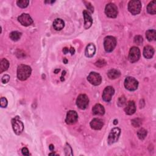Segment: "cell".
Instances as JSON below:
<instances>
[{"label": "cell", "mask_w": 156, "mask_h": 156, "mask_svg": "<svg viewBox=\"0 0 156 156\" xmlns=\"http://www.w3.org/2000/svg\"><path fill=\"white\" fill-rule=\"evenodd\" d=\"M32 70L31 67L26 65H20L17 69V77L21 80H25L31 76Z\"/></svg>", "instance_id": "cell-1"}, {"label": "cell", "mask_w": 156, "mask_h": 156, "mask_svg": "<svg viewBox=\"0 0 156 156\" xmlns=\"http://www.w3.org/2000/svg\"><path fill=\"white\" fill-rule=\"evenodd\" d=\"M117 45V40L114 37L107 36L104 38V46L106 52H111L113 51Z\"/></svg>", "instance_id": "cell-2"}, {"label": "cell", "mask_w": 156, "mask_h": 156, "mask_svg": "<svg viewBox=\"0 0 156 156\" xmlns=\"http://www.w3.org/2000/svg\"><path fill=\"white\" fill-rule=\"evenodd\" d=\"M128 10L132 15H137L141 10V3L139 0H132L128 4Z\"/></svg>", "instance_id": "cell-3"}, {"label": "cell", "mask_w": 156, "mask_h": 156, "mask_svg": "<svg viewBox=\"0 0 156 156\" xmlns=\"http://www.w3.org/2000/svg\"><path fill=\"white\" fill-rule=\"evenodd\" d=\"M12 125L13 130L17 135L21 134L24 130V125L22 121L20 120L18 117H16L12 120Z\"/></svg>", "instance_id": "cell-4"}, {"label": "cell", "mask_w": 156, "mask_h": 156, "mask_svg": "<svg viewBox=\"0 0 156 156\" xmlns=\"http://www.w3.org/2000/svg\"><path fill=\"white\" fill-rule=\"evenodd\" d=\"M139 82L132 77H127L125 80V87L129 91H134L137 89Z\"/></svg>", "instance_id": "cell-5"}, {"label": "cell", "mask_w": 156, "mask_h": 156, "mask_svg": "<svg viewBox=\"0 0 156 156\" xmlns=\"http://www.w3.org/2000/svg\"><path fill=\"white\" fill-rule=\"evenodd\" d=\"M117 6L113 3H108L106 5L105 13L107 16L109 18H116L118 15Z\"/></svg>", "instance_id": "cell-6"}, {"label": "cell", "mask_w": 156, "mask_h": 156, "mask_svg": "<svg viewBox=\"0 0 156 156\" xmlns=\"http://www.w3.org/2000/svg\"><path fill=\"white\" fill-rule=\"evenodd\" d=\"M89 99L85 94H81L78 96L76 99V105L81 110H84L89 106Z\"/></svg>", "instance_id": "cell-7"}, {"label": "cell", "mask_w": 156, "mask_h": 156, "mask_svg": "<svg viewBox=\"0 0 156 156\" xmlns=\"http://www.w3.org/2000/svg\"><path fill=\"white\" fill-rule=\"evenodd\" d=\"M121 134V130L118 127H115L111 131L108 137V143L112 145L117 142L120 137Z\"/></svg>", "instance_id": "cell-8"}, {"label": "cell", "mask_w": 156, "mask_h": 156, "mask_svg": "<svg viewBox=\"0 0 156 156\" xmlns=\"http://www.w3.org/2000/svg\"><path fill=\"white\" fill-rule=\"evenodd\" d=\"M140 57V51L136 46H133L131 48L129 54L128 59L131 63L136 62Z\"/></svg>", "instance_id": "cell-9"}, {"label": "cell", "mask_w": 156, "mask_h": 156, "mask_svg": "<svg viewBox=\"0 0 156 156\" xmlns=\"http://www.w3.org/2000/svg\"><path fill=\"white\" fill-rule=\"evenodd\" d=\"M87 80L89 82L93 85H99L102 82V78L100 74L96 72H91L87 77Z\"/></svg>", "instance_id": "cell-10"}, {"label": "cell", "mask_w": 156, "mask_h": 156, "mask_svg": "<svg viewBox=\"0 0 156 156\" xmlns=\"http://www.w3.org/2000/svg\"><path fill=\"white\" fill-rule=\"evenodd\" d=\"M115 90L111 86H108L105 88L103 93V99L106 102H110L112 96L114 94Z\"/></svg>", "instance_id": "cell-11"}, {"label": "cell", "mask_w": 156, "mask_h": 156, "mask_svg": "<svg viewBox=\"0 0 156 156\" xmlns=\"http://www.w3.org/2000/svg\"><path fill=\"white\" fill-rule=\"evenodd\" d=\"M78 119V115L76 111H70L66 114L65 121L67 124L73 125L76 123Z\"/></svg>", "instance_id": "cell-12"}, {"label": "cell", "mask_w": 156, "mask_h": 156, "mask_svg": "<svg viewBox=\"0 0 156 156\" xmlns=\"http://www.w3.org/2000/svg\"><path fill=\"white\" fill-rule=\"evenodd\" d=\"M18 22L23 26H28L32 24L33 20L28 13H23L18 18Z\"/></svg>", "instance_id": "cell-13"}, {"label": "cell", "mask_w": 156, "mask_h": 156, "mask_svg": "<svg viewBox=\"0 0 156 156\" xmlns=\"http://www.w3.org/2000/svg\"><path fill=\"white\" fill-rule=\"evenodd\" d=\"M83 15L84 17V28L85 29H88L90 28L93 23V19L88 10H85L83 11Z\"/></svg>", "instance_id": "cell-14"}, {"label": "cell", "mask_w": 156, "mask_h": 156, "mask_svg": "<svg viewBox=\"0 0 156 156\" xmlns=\"http://www.w3.org/2000/svg\"><path fill=\"white\" fill-rule=\"evenodd\" d=\"M125 111L127 115H133L136 111V106L134 101H130L126 104V107L125 108Z\"/></svg>", "instance_id": "cell-15"}, {"label": "cell", "mask_w": 156, "mask_h": 156, "mask_svg": "<svg viewBox=\"0 0 156 156\" xmlns=\"http://www.w3.org/2000/svg\"><path fill=\"white\" fill-rule=\"evenodd\" d=\"M90 126L94 130H100L104 125L103 121L99 118H94L90 122Z\"/></svg>", "instance_id": "cell-16"}, {"label": "cell", "mask_w": 156, "mask_h": 156, "mask_svg": "<svg viewBox=\"0 0 156 156\" xmlns=\"http://www.w3.org/2000/svg\"><path fill=\"white\" fill-rule=\"evenodd\" d=\"M95 52H96L95 46L92 43H90L87 46L85 51V54L86 57H92L94 55V54H95Z\"/></svg>", "instance_id": "cell-17"}, {"label": "cell", "mask_w": 156, "mask_h": 156, "mask_svg": "<svg viewBox=\"0 0 156 156\" xmlns=\"http://www.w3.org/2000/svg\"><path fill=\"white\" fill-rule=\"evenodd\" d=\"M154 54V49L151 46H146L143 50V56L146 59H151Z\"/></svg>", "instance_id": "cell-18"}, {"label": "cell", "mask_w": 156, "mask_h": 156, "mask_svg": "<svg viewBox=\"0 0 156 156\" xmlns=\"http://www.w3.org/2000/svg\"><path fill=\"white\" fill-rule=\"evenodd\" d=\"M92 112L94 115L102 116L105 113V109L102 105L97 104L93 107Z\"/></svg>", "instance_id": "cell-19"}, {"label": "cell", "mask_w": 156, "mask_h": 156, "mask_svg": "<svg viewBox=\"0 0 156 156\" xmlns=\"http://www.w3.org/2000/svg\"><path fill=\"white\" fill-rule=\"evenodd\" d=\"M65 26V23L62 19L57 18L53 22V27L56 31L62 30Z\"/></svg>", "instance_id": "cell-20"}, {"label": "cell", "mask_w": 156, "mask_h": 156, "mask_svg": "<svg viewBox=\"0 0 156 156\" xmlns=\"http://www.w3.org/2000/svg\"><path fill=\"white\" fill-rule=\"evenodd\" d=\"M121 75V73L115 69H112L107 73V76L111 79H115L118 78Z\"/></svg>", "instance_id": "cell-21"}, {"label": "cell", "mask_w": 156, "mask_h": 156, "mask_svg": "<svg viewBox=\"0 0 156 156\" xmlns=\"http://www.w3.org/2000/svg\"><path fill=\"white\" fill-rule=\"evenodd\" d=\"M146 37L150 42L154 41L156 39V31L155 29H150L146 32Z\"/></svg>", "instance_id": "cell-22"}, {"label": "cell", "mask_w": 156, "mask_h": 156, "mask_svg": "<svg viewBox=\"0 0 156 156\" xmlns=\"http://www.w3.org/2000/svg\"><path fill=\"white\" fill-rule=\"evenodd\" d=\"M9 66V61L6 59H3L0 63V73H3L6 70H8Z\"/></svg>", "instance_id": "cell-23"}, {"label": "cell", "mask_w": 156, "mask_h": 156, "mask_svg": "<svg viewBox=\"0 0 156 156\" xmlns=\"http://www.w3.org/2000/svg\"><path fill=\"white\" fill-rule=\"evenodd\" d=\"M147 11L151 15H154L156 13V3L155 1H153L149 3L147 7Z\"/></svg>", "instance_id": "cell-24"}, {"label": "cell", "mask_w": 156, "mask_h": 156, "mask_svg": "<svg viewBox=\"0 0 156 156\" xmlns=\"http://www.w3.org/2000/svg\"><path fill=\"white\" fill-rule=\"evenodd\" d=\"M10 39L13 41H18V40L21 38L22 37V33L21 32H19L18 31H13L10 34V36H9Z\"/></svg>", "instance_id": "cell-25"}, {"label": "cell", "mask_w": 156, "mask_h": 156, "mask_svg": "<svg viewBox=\"0 0 156 156\" xmlns=\"http://www.w3.org/2000/svg\"><path fill=\"white\" fill-rule=\"evenodd\" d=\"M29 1L28 0H18L17 1V4L21 8H26L28 6Z\"/></svg>", "instance_id": "cell-26"}, {"label": "cell", "mask_w": 156, "mask_h": 156, "mask_svg": "<svg viewBox=\"0 0 156 156\" xmlns=\"http://www.w3.org/2000/svg\"><path fill=\"white\" fill-rule=\"evenodd\" d=\"M137 135H138V137L139 138V139H140L141 140H143L146 137V135H147V131L145 130V129H140L138 131Z\"/></svg>", "instance_id": "cell-27"}, {"label": "cell", "mask_w": 156, "mask_h": 156, "mask_svg": "<svg viewBox=\"0 0 156 156\" xmlns=\"http://www.w3.org/2000/svg\"><path fill=\"white\" fill-rule=\"evenodd\" d=\"M132 126L135 127H139L141 125V120L140 118H135L131 121Z\"/></svg>", "instance_id": "cell-28"}, {"label": "cell", "mask_w": 156, "mask_h": 156, "mask_svg": "<svg viewBox=\"0 0 156 156\" xmlns=\"http://www.w3.org/2000/svg\"><path fill=\"white\" fill-rule=\"evenodd\" d=\"M143 42V37L141 36H136L134 38V43L138 45H140Z\"/></svg>", "instance_id": "cell-29"}, {"label": "cell", "mask_w": 156, "mask_h": 156, "mask_svg": "<svg viewBox=\"0 0 156 156\" xmlns=\"http://www.w3.org/2000/svg\"><path fill=\"white\" fill-rule=\"evenodd\" d=\"M126 98H125V97L124 96L120 97V98L118 99V103H117L118 106H120V107L123 106L126 103Z\"/></svg>", "instance_id": "cell-30"}, {"label": "cell", "mask_w": 156, "mask_h": 156, "mask_svg": "<svg viewBox=\"0 0 156 156\" xmlns=\"http://www.w3.org/2000/svg\"><path fill=\"white\" fill-rule=\"evenodd\" d=\"M106 64V61L103 59H100V60H98L95 64L96 66H97L98 67H103V66H105Z\"/></svg>", "instance_id": "cell-31"}, {"label": "cell", "mask_w": 156, "mask_h": 156, "mask_svg": "<svg viewBox=\"0 0 156 156\" xmlns=\"http://www.w3.org/2000/svg\"><path fill=\"white\" fill-rule=\"evenodd\" d=\"M0 106L2 108H5L8 106V101L6 98L3 97L1 98V103H0Z\"/></svg>", "instance_id": "cell-32"}, {"label": "cell", "mask_w": 156, "mask_h": 156, "mask_svg": "<svg viewBox=\"0 0 156 156\" xmlns=\"http://www.w3.org/2000/svg\"><path fill=\"white\" fill-rule=\"evenodd\" d=\"M10 80V76L8 74H5L4 76H3V77L2 78L1 81L3 84H7L8 83Z\"/></svg>", "instance_id": "cell-33"}, {"label": "cell", "mask_w": 156, "mask_h": 156, "mask_svg": "<svg viewBox=\"0 0 156 156\" xmlns=\"http://www.w3.org/2000/svg\"><path fill=\"white\" fill-rule=\"evenodd\" d=\"M84 3L85 4V6H86V7L87 8L88 10H89L90 12L93 13V11H94V10H93L94 9H93V7L91 5V4L90 3H89V2H84Z\"/></svg>", "instance_id": "cell-34"}, {"label": "cell", "mask_w": 156, "mask_h": 156, "mask_svg": "<svg viewBox=\"0 0 156 156\" xmlns=\"http://www.w3.org/2000/svg\"><path fill=\"white\" fill-rule=\"evenodd\" d=\"M22 154L24 155H29V150H28V148H23L22 150Z\"/></svg>", "instance_id": "cell-35"}, {"label": "cell", "mask_w": 156, "mask_h": 156, "mask_svg": "<svg viewBox=\"0 0 156 156\" xmlns=\"http://www.w3.org/2000/svg\"><path fill=\"white\" fill-rule=\"evenodd\" d=\"M66 74V71H63L62 74V76L60 78L61 81H64V76Z\"/></svg>", "instance_id": "cell-36"}, {"label": "cell", "mask_w": 156, "mask_h": 156, "mask_svg": "<svg viewBox=\"0 0 156 156\" xmlns=\"http://www.w3.org/2000/svg\"><path fill=\"white\" fill-rule=\"evenodd\" d=\"M69 52H70V50H69V48H66V47H65V48H64L63 49V52L64 54H67Z\"/></svg>", "instance_id": "cell-37"}, {"label": "cell", "mask_w": 156, "mask_h": 156, "mask_svg": "<svg viewBox=\"0 0 156 156\" xmlns=\"http://www.w3.org/2000/svg\"><path fill=\"white\" fill-rule=\"evenodd\" d=\"M70 52L71 53V55H73V54H74V52H75V50H74V49L73 48H71L70 49Z\"/></svg>", "instance_id": "cell-38"}, {"label": "cell", "mask_w": 156, "mask_h": 156, "mask_svg": "<svg viewBox=\"0 0 156 156\" xmlns=\"http://www.w3.org/2000/svg\"><path fill=\"white\" fill-rule=\"evenodd\" d=\"M49 148H50V150L51 151H52V150H54V146H53L52 145H50V146H49Z\"/></svg>", "instance_id": "cell-39"}, {"label": "cell", "mask_w": 156, "mask_h": 156, "mask_svg": "<svg viewBox=\"0 0 156 156\" xmlns=\"http://www.w3.org/2000/svg\"><path fill=\"white\" fill-rule=\"evenodd\" d=\"M113 124H114L115 125H117V124H118V120H115L113 121Z\"/></svg>", "instance_id": "cell-40"}, {"label": "cell", "mask_w": 156, "mask_h": 156, "mask_svg": "<svg viewBox=\"0 0 156 156\" xmlns=\"http://www.w3.org/2000/svg\"><path fill=\"white\" fill-rule=\"evenodd\" d=\"M63 62H64V64H67V62H68V60H67V59H66V58H64V60H63Z\"/></svg>", "instance_id": "cell-41"}, {"label": "cell", "mask_w": 156, "mask_h": 156, "mask_svg": "<svg viewBox=\"0 0 156 156\" xmlns=\"http://www.w3.org/2000/svg\"><path fill=\"white\" fill-rule=\"evenodd\" d=\"M60 71V69H56V70H54V73H56V74H57L58 72H59Z\"/></svg>", "instance_id": "cell-42"}]
</instances>
